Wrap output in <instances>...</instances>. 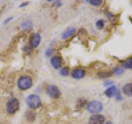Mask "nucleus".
<instances>
[{
	"label": "nucleus",
	"instance_id": "f03ea898",
	"mask_svg": "<svg viewBox=\"0 0 132 124\" xmlns=\"http://www.w3.org/2000/svg\"><path fill=\"white\" fill-rule=\"evenodd\" d=\"M103 109V105L101 102L99 101H92L90 102L88 107H87V109L91 113H95V114H97L98 113L102 110Z\"/></svg>",
	"mask_w": 132,
	"mask_h": 124
},
{
	"label": "nucleus",
	"instance_id": "412c9836",
	"mask_svg": "<svg viewBox=\"0 0 132 124\" xmlns=\"http://www.w3.org/2000/svg\"><path fill=\"white\" fill-rule=\"evenodd\" d=\"M12 19V17H11V18H7V20L5 21V22H4V24H7V23L8 22H9V21H11Z\"/></svg>",
	"mask_w": 132,
	"mask_h": 124
},
{
	"label": "nucleus",
	"instance_id": "0eeeda50",
	"mask_svg": "<svg viewBox=\"0 0 132 124\" xmlns=\"http://www.w3.org/2000/svg\"><path fill=\"white\" fill-rule=\"evenodd\" d=\"M106 96H107L108 98H111L116 96L118 94V89L115 85H111V87H109L108 89H106L104 92Z\"/></svg>",
	"mask_w": 132,
	"mask_h": 124
},
{
	"label": "nucleus",
	"instance_id": "1a4fd4ad",
	"mask_svg": "<svg viewBox=\"0 0 132 124\" xmlns=\"http://www.w3.org/2000/svg\"><path fill=\"white\" fill-rule=\"evenodd\" d=\"M40 40H41L40 35L37 33V34H35L31 37V39L30 41V44L32 47H37L40 42Z\"/></svg>",
	"mask_w": 132,
	"mask_h": 124
},
{
	"label": "nucleus",
	"instance_id": "dca6fc26",
	"mask_svg": "<svg viewBox=\"0 0 132 124\" xmlns=\"http://www.w3.org/2000/svg\"><path fill=\"white\" fill-rule=\"evenodd\" d=\"M69 69L67 67L63 68L60 70V74L63 76H67V75H69Z\"/></svg>",
	"mask_w": 132,
	"mask_h": 124
},
{
	"label": "nucleus",
	"instance_id": "4468645a",
	"mask_svg": "<svg viewBox=\"0 0 132 124\" xmlns=\"http://www.w3.org/2000/svg\"><path fill=\"white\" fill-rule=\"evenodd\" d=\"M124 72H125V69L123 67H116L113 70V73L117 75H121Z\"/></svg>",
	"mask_w": 132,
	"mask_h": 124
},
{
	"label": "nucleus",
	"instance_id": "a211bd4d",
	"mask_svg": "<svg viewBox=\"0 0 132 124\" xmlns=\"http://www.w3.org/2000/svg\"><path fill=\"white\" fill-rule=\"evenodd\" d=\"M111 75V73L108 72H103V73H99L98 74V76L101 77V78H106V77H109Z\"/></svg>",
	"mask_w": 132,
	"mask_h": 124
},
{
	"label": "nucleus",
	"instance_id": "4be33fe9",
	"mask_svg": "<svg viewBox=\"0 0 132 124\" xmlns=\"http://www.w3.org/2000/svg\"><path fill=\"white\" fill-rule=\"evenodd\" d=\"M113 82H106L105 83V85H108V84H112Z\"/></svg>",
	"mask_w": 132,
	"mask_h": 124
},
{
	"label": "nucleus",
	"instance_id": "6ab92c4d",
	"mask_svg": "<svg viewBox=\"0 0 132 124\" xmlns=\"http://www.w3.org/2000/svg\"><path fill=\"white\" fill-rule=\"evenodd\" d=\"M22 26H23V27L27 28V26H28V27H31V22H29V21H28V22H23V25H22Z\"/></svg>",
	"mask_w": 132,
	"mask_h": 124
},
{
	"label": "nucleus",
	"instance_id": "2eb2a0df",
	"mask_svg": "<svg viewBox=\"0 0 132 124\" xmlns=\"http://www.w3.org/2000/svg\"><path fill=\"white\" fill-rule=\"evenodd\" d=\"M96 27L99 30H102V29L104 27V21L103 20H98L96 22Z\"/></svg>",
	"mask_w": 132,
	"mask_h": 124
},
{
	"label": "nucleus",
	"instance_id": "20e7f679",
	"mask_svg": "<svg viewBox=\"0 0 132 124\" xmlns=\"http://www.w3.org/2000/svg\"><path fill=\"white\" fill-rule=\"evenodd\" d=\"M19 109V102L16 98H12L7 104V111L8 113H15Z\"/></svg>",
	"mask_w": 132,
	"mask_h": 124
},
{
	"label": "nucleus",
	"instance_id": "aec40b11",
	"mask_svg": "<svg viewBox=\"0 0 132 124\" xmlns=\"http://www.w3.org/2000/svg\"><path fill=\"white\" fill-rule=\"evenodd\" d=\"M52 52H53V51H52V50H48V51H46V56H51V54H52Z\"/></svg>",
	"mask_w": 132,
	"mask_h": 124
},
{
	"label": "nucleus",
	"instance_id": "9b49d317",
	"mask_svg": "<svg viewBox=\"0 0 132 124\" xmlns=\"http://www.w3.org/2000/svg\"><path fill=\"white\" fill-rule=\"evenodd\" d=\"M51 65L55 69H59L62 65V60L60 57L58 56H53L51 58Z\"/></svg>",
	"mask_w": 132,
	"mask_h": 124
},
{
	"label": "nucleus",
	"instance_id": "423d86ee",
	"mask_svg": "<svg viewBox=\"0 0 132 124\" xmlns=\"http://www.w3.org/2000/svg\"><path fill=\"white\" fill-rule=\"evenodd\" d=\"M47 94L51 98H57L60 96V92L58 87H56L55 85H51L47 89Z\"/></svg>",
	"mask_w": 132,
	"mask_h": 124
},
{
	"label": "nucleus",
	"instance_id": "f8f14e48",
	"mask_svg": "<svg viewBox=\"0 0 132 124\" xmlns=\"http://www.w3.org/2000/svg\"><path fill=\"white\" fill-rule=\"evenodd\" d=\"M75 32H76V29L74 27H69L63 33V34H62V37H63L64 39L69 38V37L71 36Z\"/></svg>",
	"mask_w": 132,
	"mask_h": 124
},
{
	"label": "nucleus",
	"instance_id": "f257e3e1",
	"mask_svg": "<svg viewBox=\"0 0 132 124\" xmlns=\"http://www.w3.org/2000/svg\"><path fill=\"white\" fill-rule=\"evenodd\" d=\"M27 105L31 109H37L41 104V100L40 97L36 94H30L27 98Z\"/></svg>",
	"mask_w": 132,
	"mask_h": 124
},
{
	"label": "nucleus",
	"instance_id": "5701e85b",
	"mask_svg": "<svg viewBox=\"0 0 132 124\" xmlns=\"http://www.w3.org/2000/svg\"><path fill=\"white\" fill-rule=\"evenodd\" d=\"M105 124H113V122H111V121H108V122H106Z\"/></svg>",
	"mask_w": 132,
	"mask_h": 124
},
{
	"label": "nucleus",
	"instance_id": "f3484780",
	"mask_svg": "<svg viewBox=\"0 0 132 124\" xmlns=\"http://www.w3.org/2000/svg\"><path fill=\"white\" fill-rule=\"evenodd\" d=\"M88 2L93 6H99L102 3V1H101V0H91V1Z\"/></svg>",
	"mask_w": 132,
	"mask_h": 124
},
{
	"label": "nucleus",
	"instance_id": "7ed1b4c3",
	"mask_svg": "<svg viewBox=\"0 0 132 124\" xmlns=\"http://www.w3.org/2000/svg\"><path fill=\"white\" fill-rule=\"evenodd\" d=\"M18 85L20 89L26 90L31 88L32 85V80L30 76H22L18 80Z\"/></svg>",
	"mask_w": 132,
	"mask_h": 124
},
{
	"label": "nucleus",
	"instance_id": "39448f33",
	"mask_svg": "<svg viewBox=\"0 0 132 124\" xmlns=\"http://www.w3.org/2000/svg\"><path fill=\"white\" fill-rule=\"evenodd\" d=\"M105 122V117L102 114H94L91 116L88 120L89 124H103Z\"/></svg>",
	"mask_w": 132,
	"mask_h": 124
},
{
	"label": "nucleus",
	"instance_id": "9d476101",
	"mask_svg": "<svg viewBox=\"0 0 132 124\" xmlns=\"http://www.w3.org/2000/svg\"><path fill=\"white\" fill-rule=\"evenodd\" d=\"M122 92L124 94L126 95V96L132 97V83L124 85L122 88Z\"/></svg>",
	"mask_w": 132,
	"mask_h": 124
},
{
	"label": "nucleus",
	"instance_id": "6e6552de",
	"mask_svg": "<svg viewBox=\"0 0 132 124\" xmlns=\"http://www.w3.org/2000/svg\"><path fill=\"white\" fill-rule=\"evenodd\" d=\"M72 76L74 79L79 80V79H82L85 76V70L82 69H74L72 73Z\"/></svg>",
	"mask_w": 132,
	"mask_h": 124
},
{
	"label": "nucleus",
	"instance_id": "ddd939ff",
	"mask_svg": "<svg viewBox=\"0 0 132 124\" xmlns=\"http://www.w3.org/2000/svg\"><path fill=\"white\" fill-rule=\"evenodd\" d=\"M123 68L124 69H132V57L128 58V59L124 62Z\"/></svg>",
	"mask_w": 132,
	"mask_h": 124
}]
</instances>
